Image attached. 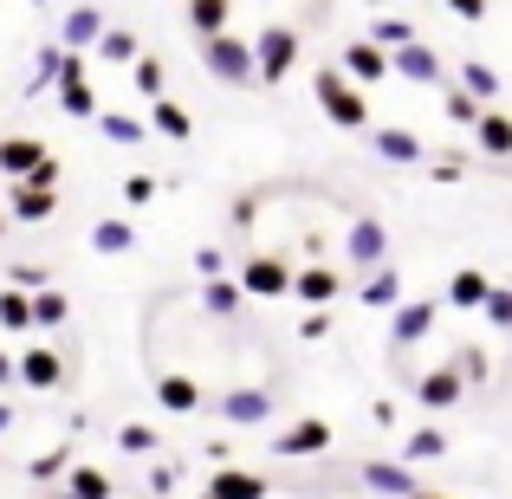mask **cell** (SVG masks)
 Masks as SVG:
<instances>
[{
    "label": "cell",
    "instance_id": "7c38bea8",
    "mask_svg": "<svg viewBox=\"0 0 512 499\" xmlns=\"http://www.w3.org/2000/svg\"><path fill=\"white\" fill-rule=\"evenodd\" d=\"M156 409L163 415H201L208 409V389L188 370H156Z\"/></svg>",
    "mask_w": 512,
    "mask_h": 499
},
{
    "label": "cell",
    "instance_id": "d6986e66",
    "mask_svg": "<svg viewBox=\"0 0 512 499\" xmlns=\"http://www.w3.org/2000/svg\"><path fill=\"white\" fill-rule=\"evenodd\" d=\"M357 299H363V312H396V305L409 299V292H402V266H396V260L376 266V273L357 286Z\"/></svg>",
    "mask_w": 512,
    "mask_h": 499
},
{
    "label": "cell",
    "instance_id": "681fc988",
    "mask_svg": "<svg viewBox=\"0 0 512 499\" xmlns=\"http://www.w3.org/2000/svg\"><path fill=\"white\" fill-rule=\"evenodd\" d=\"M299 337H305V344H318V337H331V312H305V318H299Z\"/></svg>",
    "mask_w": 512,
    "mask_h": 499
},
{
    "label": "cell",
    "instance_id": "6125c7cd",
    "mask_svg": "<svg viewBox=\"0 0 512 499\" xmlns=\"http://www.w3.org/2000/svg\"><path fill=\"white\" fill-rule=\"evenodd\" d=\"M26 7H52V0H26Z\"/></svg>",
    "mask_w": 512,
    "mask_h": 499
},
{
    "label": "cell",
    "instance_id": "4fadbf2b",
    "mask_svg": "<svg viewBox=\"0 0 512 499\" xmlns=\"http://www.w3.org/2000/svg\"><path fill=\"white\" fill-rule=\"evenodd\" d=\"M338 292H344V273H338V266H325V260H312V266L292 273V299H299L305 312H325Z\"/></svg>",
    "mask_w": 512,
    "mask_h": 499
},
{
    "label": "cell",
    "instance_id": "ee69618b",
    "mask_svg": "<svg viewBox=\"0 0 512 499\" xmlns=\"http://www.w3.org/2000/svg\"><path fill=\"white\" fill-rule=\"evenodd\" d=\"M480 318H487L493 331H512V286H493L487 305H480Z\"/></svg>",
    "mask_w": 512,
    "mask_h": 499
},
{
    "label": "cell",
    "instance_id": "8992f818",
    "mask_svg": "<svg viewBox=\"0 0 512 499\" xmlns=\"http://www.w3.org/2000/svg\"><path fill=\"white\" fill-rule=\"evenodd\" d=\"M292 273H299V266H292L286 253H253V260H240L234 286L247 292V299H292Z\"/></svg>",
    "mask_w": 512,
    "mask_h": 499
},
{
    "label": "cell",
    "instance_id": "ab89813d",
    "mask_svg": "<svg viewBox=\"0 0 512 499\" xmlns=\"http://www.w3.org/2000/svg\"><path fill=\"white\" fill-rule=\"evenodd\" d=\"M441 111H448V124L474 130V124H480V111H487V104H480V98H467L461 85H441Z\"/></svg>",
    "mask_w": 512,
    "mask_h": 499
},
{
    "label": "cell",
    "instance_id": "9c48e42d",
    "mask_svg": "<svg viewBox=\"0 0 512 499\" xmlns=\"http://www.w3.org/2000/svg\"><path fill=\"white\" fill-rule=\"evenodd\" d=\"M370 156L389 169H415V163H428V143L402 124H370Z\"/></svg>",
    "mask_w": 512,
    "mask_h": 499
},
{
    "label": "cell",
    "instance_id": "9f6ffc18",
    "mask_svg": "<svg viewBox=\"0 0 512 499\" xmlns=\"http://www.w3.org/2000/svg\"><path fill=\"white\" fill-rule=\"evenodd\" d=\"M13 422H20V415H13V402H7V396H0V435H7V428H13Z\"/></svg>",
    "mask_w": 512,
    "mask_h": 499
},
{
    "label": "cell",
    "instance_id": "b9f144b4",
    "mask_svg": "<svg viewBox=\"0 0 512 499\" xmlns=\"http://www.w3.org/2000/svg\"><path fill=\"white\" fill-rule=\"evenodd\" d=\"M0 331H33V299L26 292H0Z\"/></svg>",
    "mask_w": 512,
    "mask_h": 499
},
{
    "label": "cell",
    "instance_id": "f907efd6",
    "mask_svg": "<svg viewBox=\"0 0 512 499\" xmlns=\"http://www.w3.org/2000/svg\"><path fill=\"white\" fill-rule=\"evenodd\" d=\"M59 175H65V169H59V156H46V163L26 175V188H59Z\"/></svg>",
    "mask_w": 512,
    "mask_h": 499
},
{
    "label": "cell",
    "instance_id": "30bf717a",
    "mask_svg": "<svg viewBox=\"0 0 512 499\" xmlns=\"http://www.w3.org/2000/svg\"><path fill=\"white\" fill-rule=\"evenodd\" d=\"M435 318H441V299H402L396 312H389V350H415L435 331Z\"/></svg>",
    "mask_w": 512,
    "mask_h": 499
},
{
    "label": "cell",
    "instance_id": "6da1fadb",
    "mask_svg": "<svg viewBox=\"0 0 512 499\" xmlns=\"http://www.w3.org/2000/svg\"><path fill=\"white\" fill-rule=\"evenodd\" d=\"M312 98H318V111H325V124H338V130H370V98L350 85L338 65H318V72H312Z\"/></svg>",
    "mask_w": 512,
    "mask_h": 499
},
{
    "label": "cell",
    "instance_id": "c3c4849f",
    "mask_svg": "<svg viewBox=\"0 0 512 499\" xmlns=\"http://www.w3.org/2000/svg\"><path fill=\"white\" fill-rule=\"evenodd\" d=\"M78 78H85V52H65L59 46V85H78ZM52 85V91H59Z\"/></svg>",
    "mask_w": 512,
    "mask_h": 499
},
{
    "label": "cell",
    "instance_id": "4dcf8cb0",
    "mask_svg": "<svg viewBox=\"0 0 512 499\" xmlns=\"http://www.w3.org/2000/svg\"><path fill=\"white\" fill-rule=\"evenodd\" d=\"M150 130H156V137H169V143H188V137H195V117H188L182 104L156 98V104H150Z\"/></svg>",
    "mask_w": 512,
    "mask_h": 499
},
{
    "label": "cell",
    "instance_id": "11a10c76",
    "mask_svg": "<svg viewBox=\"0 0 512 499\" xmlns=\"http://www.w3.org/2000/svg\"><path fill=\"white\" fill-rule=\"evenodd\" d=\"M428 175H435V182H461V163H454V156L448 163H428Z\"/></svg>",
    "mask_w": 512,
    "mask_h": 499
},
{
    "label": "cell",
    "instance_id": "44dd1931",
    "mask_svg": "<svg viewBox=\"0 0 512 499\" xmlns=\"http://www.w3.org/2000/svg\"><path fill=\"white\" fill-rule=\"evenodd\" d=\"M201 493L208 499H266V474H253V467H214Z\"/></svg>",
    "mask_w": 512,
    "mask_h": 499
},
{
    "label": "cell",
    "instance_id": "7dc6e473",
    "mask_svg": "<svg viewBox=\"0 0 512 499\" xmlns=\"http://www.w3.org/2000/svg\"><path fill=\"white\" fill-rule=\"evenodd\" d=\"M448 13H454V20H467V26H480L493 13V0H448Z\"/></svg>",
    "mask_w": 512,
    "mask_h": 499
},
{
    "label": "cell",
    "instance_id": "d4e9b609",
    "mask_svg": "<svg viewBox=\"0 0 512 499\" xmlns=\"http://www.w3.org/2000/svg\"><path fill=\"white\" fill-rule=\"evenodd\" d=\"M65 493H72V499H117V474H111V467L72 461V474H65Z\"/></svg>",
    "mask_w": 512,
    "mask_h": 499
},
{
    "label": "cell",
    "instance_id": "83f0119b",
    "mask_svg": "<svg viewBox=\"0 0 512 499\" xmlns=\"http://www.w3.org/2000/svg\"><path fill=\"white\" fill-rule=\"evenodd\" d=\"M65 474H72V448H46V454H33V461H26V480H33V487H65Z\"/></svg>",
    "mask_w": 512,
    "mask_h": 499
},
{
    "label": "cell",
    "instance_id": "6f0895ef",
    "mask_svg": "<svg viewBox=\"0 0 512 499\" xmlns=\"http://www.w3.org/2000/svg\"><path fill=\"white\" fill-rule=\"evenodd\" d=\"M370 7H376V13H396V0H370Z\"/></svg>",
    "mask_w": 512,
    "mask_h": 499
},
{
    "label": "cell",
    "instance_id": "ac0fdd59",
    "mask_svg": "<svg viewBox=\"0 0 512 499\" xmlns=\"http://www.w3.org/2000/svg\"><path fill=\"white\" fill-rule=\"evenodd\" d=\"M91 253H98V260H124V253H137V221H124V214L91 221Z\"/></svg>",
    "mask_w": 512,
    "mask_h": 499
},
{
    "label": "cell",
    "instance_id": "8fae6325",
    "mask_svg": "<svg viewBox=\"0 0 512 499\" xmlns=\"http://www.w3.org/2000/svg\"><path fill=\"white\" fill-rule=\"evenodd\" d=\"M389 78H402V85H448V65H441V52L428 39H415V46L389 52Z\"/></svg>",
    "mask_w": 512,
    "mask_h": 499
},
{
    "label": "cell",
    "instance_id": "9a60e30c",
    "mask_svg": "<svg viewBox=\"0 0 512 499\" xmlns=\"http://www.w3.org/2000/svg\"><path fill=\"white\" fill-rule=\"evenodd\" d=\"M59 214V188H26V182H7V221L13 227H39Z\"/></svg>",
    "mask_w": 512,
    "mask_h": 499
},
{
    "label": "cell",
    "instance_id": "cb8c5ba5",
    "mask_svg": "<svg viewBox=\"0 0 512 499\" xmlns=\"http://www.w3.org/2000/svg\"><path fill=\"white\" fill-rule=\"evenodd\" d=\"M59 376H65V357H59L52 344H33V350L20 357V383H26V389H59Z\"/></svg>",
    "mask_w": 512,
    "mask_h": 499
},
{
    "label": "cell",
    "instance_id": "f6af8a7d",
    "mask_svg": "<svg viewBox=\"0 0 512 499\" xmlns=\"http://www.w3.org/2000/svg\"><path fill=\"white\" fill-rule=\"evenodd\" d=\"M143 487H150L143 499H169L175 487H182V467H175V461H156V467H150V480H143Z\"/></svg>",
    "mask_w": 512,
    "mask_h": 499
},
{
    "label": "cell",
    "instance_id": "ba28073f",
    "mask_svg": "<svg viewBox=\"0 0 512 499\" xmlns=\"http://www.w3.org/2000/svg\"><path fill=\"white\" fill-rule=\"evenodd\" d=\"M266 448H273L279 461H305V454H325V448H331V422H325V415H292V422L279 428Z\"/></svg>",
    "mask_w": 512,
    "mask_h": 499
},
{
    "label": "cell",
    "instance_id": "5bb4252c",
    "mask_svg": "<svg viewBox=\"0 0 512 499\" xmlns=\"http://www.w3.org/2000/svg\"><path fill=\"white\" fill-rule=\"evenodd\" d=\"M461 396H467V383L454 376V363H435V370H422V376H415V402H422L428 415H448Z\"/></svg>",
    "mask_w": 512,
    "mask_h": 499
},
{
    "label": "cell",
    "instance_id": "3957f363",
    "mask_svg": "<svg viewBox=\"0 0 512 499\" xmlns=\"http://www.w3.org/2000/svg\"><path fill=\"white\" fill-rule=\"evenodd\" d=\"M201 72L214 78V85H260V72H253V39H240V33H214V39H201Z\"/></svg>",
    "mask_w": 512,
    "mask_h": 499
},
{
    "label": "cell",
    "instance_id": "60d3db41",
    "mask_svg": "<svg viewBox=\"0 0 512 499\" xmlns=\"http://www.w3.org/2000/svg\"><path fill=\"white\" fill-rule=\"evenodd\" d=\"M52 85H59V46L46 39V46L33 52V78H26V98H39V91H52Z\"/></svg>",
    "mask_w": 512,
    "mask_h": 499
},
{
    "label": "cell",
    "instance_id": "e0dca14e",
    "mask_svg": "<svg viewBox=\"0 0 512 499\" xmlns=\"http://www.w3.org/2000/svg\"><path fill=\"white\" fill-rule=\"evenodd\" d=\"M363 487H370L376 499H415L422 493V480H415V467H402V461H363Z\"/></svg>",
    "mask_w": 512,
    "mask_h": 499
},
{
    "label": "cell",
    "instance_id": "816d5d0a",
    "mask_svg": "<svg viewBox=\"0 0 512 499\" xmlns=\"http://www.w3.org/2000/svg\"><path fill=\"white\" fill-rule=\"evenodd\" d=\"M370 422H376V428H396V402L376 396V402H370Z\"/></svg>",
    "mask_w": 512,
    "mask_h": 499
},
{
    "label": "cell",
    "instance_id": "4316f807",
    "mask_svg": "<svg viewBox=\"0 0 512 499\" xmlns=\"http://www.w3.org/2000/svg\"><path fill=\"white\" fill-rule=\"evenodd\" d=\"M474 143H480V156H512V117L500 111V104H493V111H480Z\"/></svg>",
    "mask_w": 512,
    "mask_h": 499
},
{
    "label": "cell",
    "instance_id": "8d00e7d4",
    "mask_svg": "<svg viewBox=\"0 0 512 499\" xmlns=\"http://www.w3.org/2000/svg\"><path fill=\"white\" fill-rule=\"evenodd\" d=\"M59 111L72 117V124H98V91L78 78V85H59Z\"/></svg>",
    "mask_w": 512,
    "mask_h": 499
},
{
    "label": "cell",
    "instance_id": "7a4b0ae2",
    "mask_svg": "<svg viewBox=\"0 0 512 499\" xmlns=\"http://www.w3.org/2000/svg\"><path fill=\"white\" fill-rule=\"evenodd\" d=\"M299 52H305V33H299V26L266 20L260 33H253V72H260V85H286L292 65H299Z\"/></svg>",
    "mask_w": 512,
    "mask_h": 499
},
{
    "label": "cell",
    "instance_id": "5b68a950",
    "mask_svg": "<svg viewBox=\"0 0 512 499\" xmlns=\"http://www.w3.org/2000/svg\"><path fill=\"white\" fill-rule=\"evenodd\" d=\"M214 415H221L227 428H260V422H273V415H279V396L266 383H234V389L214 396Z\"/></svg>",
    "mask_w": 512,
    "mask_h": 499
},
{
    "label": "cell",
    "instance_id": "7402d4cb",
    "mask_svg": "<svg viewBox=\"0 0 512 499\" xmlns=\"http://www.w3.org/2000/svg\"><path fill=\"white\" fill-rule=\"evenodd\" d=\"M46 156L52 150L39 137H0V175H7V182H26V175L46 163Z\"/></svg>",
    "mask_w": 512,
    "mask_h": 499
},
{
    "label": "cell",
    "instance_id": "94428289",
    "mask_svg": "<svg viewBox=\"0 0 512 499\" xmlns=\"http://www.w3.org/2000/svg\"><path fill=\"white\" fill-rule=\"evenodd\" d=\"M7 227H13V221H7V208H0V234H7Z\"/></svg>",
    "mask_w": 512,
    "mask_h": 499
},
{
    "label": "cell",
    "instance_id": "db71d44e",
    "mask_svg": "<svg viewBox=\"0 0 512 499\" xmlns=\"http://www.w3.org/2000/svg\"><path fill=\"white\" fill-rule=\"evenodd\" d=\"M253 214H260V201L240 195V201H234V227H253Z\"/></svg>",
    "mask_w": 512,
    "mask_h": 499
},
{
    "label": "cell",
    "instance_id": "d6a6232c",
    "mask_svg": "<svg viewBox=\"0 0 512 499\" xmlns=\"http://www.w3.org/2000/svg\"><path fill=\"white\" fill-rule=\"evenodd\" d=\"M240 305H247V292H240L234 279H208V286H201V312H214V318H240Z\"/></svg>",
    "mask_w": 512,
    "mask_h": 499
},
{
    "label": "cell",
    "instance_id": "f1b7e54d",
    "mask_svg": "<svg viewBox=\"0 0 512 499\" xmlns=\"http://www.w3.org/2000/svg\"><path fill=\"white\" fill-rule=\"evenodd\" d=\"M363 39H370V46H383V52H402V46H415L422 33H415V20H402V13H376Z\"/></svg>",
    "mask_w": 512,
    "mask_h": 499
},
{
    "label": "cell",
    "instance_id": "f546056e",
    "mask_svg": "<svg viewBox=\"0 0 512 499\" xmlns=\"http://www.w3.org/2000/svg\"><path fill=\"white\" fill-rule=\"evenodd\" d=\"M98 130H104V143H124V150H137V143L150 137V117H130V111H98Z\"/></svg>",
    "mask_w": 512,
    "mask_h": 499
},
{
    "label": "cell",
    "instance_id": "e575fe53",
    "mask_svg": "<svg viewBox=\"0 0 512 499\" xmlns=\"http://www.w3.org/2000/svg\"><path fill=\"white\" fill-rule=\"evenodd\" d=\"M65 318H72V299H65V286L33 292V325H39V331H59Z\"/></svg>",
    "mask_w": 512,
    "mask_h": 499
},
{
    "label": "cell",
    "instance_id": "f5cc1de1",
    "mask_svg": "<svg viewBox=\"0 0 512 499\" xmlns=\"http://www.w3.org/2000/svg\"><path fill=\"white\" fill-rule=\"evenodd\" d=\"M13 383H20V357H7V350H0V396H7Z\"/></svg>",
    "mask_w": 512,
    "mask_h": 499
},
{
    "label": "cell",
    "instance_id": "277c9868",
    "mask_svg": "<svg viewBox=\"0 0 512 499\" xmlns=\"http://www.w3.org/2000/svg\"><path fill=\"white\" fill-rule=\"evenodd\" d=\"M344 266L357 279H370L376 266H389V227L376 221V214H350V227H344Z\"/></svg>",
    "mask_w": 512,
    "mask_h": 499
},
{
    "label": "cell",
    "instance_id": "d590c367",
    "mask_svg": "<svg viewBox=\"0 0 512 499\" xmlns=\"http://www.w3.org/2000/svg\"><path fill=\"white\" fill-rule=\"evenodd\" d=\"M130 78H137V98H163V85H169V65H163V52H143L137 65H130Z\"/></svg>",
    "mask_w": 512,
    "mask_h": 499
},
{
    "label": "cell",
    "instance_id": "603a6c76",
    "mask_svg": "<svg viewBox=\"0 0 512 499\" xmlns=\"http://www.w3.org/2000/svg\"><path fill=\"white\" fill-rule=\"evenodd\" d=\"M402 467H422V461H448V428H435V422H422V428H409L402 435V454H396Z\"/></svg>",
    "mask_w": 512,
    "mask_h": 499
},
{
    "label": "cell",
    "instance_id": "2e32d148",
    "mask_svg": "<svg viewBox=\"0 0 512 499\" xmlns=\"http://www.w3.org/2000/svg\"><path fill=\"white\" fill-rule=\"evenodd\" d=\"M338 72H344L357 91H370V85H383V78H389V52L370 46V39H350L344 59H338Z\"/></svg>",
    "mask_w": 512,
    "mask_h": 499
},
{
    "label": "cell",
    "instance_id": "f35d334b",
    "mask_svg": "<svg viewBox=\"0 0 512 499\" xmlns=\"http://www.w3.org/2000/svg\"><path fill=\"white\" fill-rule=\"evenodd\" d=\"M454 376H461V383L467 389H480V383H487V376H493V357H487V350H480V344H461V350H454Z\"/></svg>",
    "mask_w": 512,
    "mask_h": 499
},
{
    "label": "cell",
    "instance_id": "7bdbcfd3",
    "mask_svg": "<svg viewBox=\"0 0 512 499\" xmlns=\"http://www.w3.org/2000/svg\"><path fill=\"white\" fill-rule=\"evenodd\" d=\"M188 266H195V273H201V286H208V279H227V253L214 247V240H201V247L188 253Z\"/></svg>",
    "mask_w": 512,
    "mask_h": 499
},
{
    "label": "cell",
    "instance_id": "836d02e7",
    "mask_svg": "<svg viewBox=\"0 0 512 499\" xmlns=\"http://www.w3.org/2000/svg\"><path fill=\"white\" fill-rule=\"evenodd\" d=\"M98 59H104V65H137V59H143L137 33H130V26H104V39H98Z\"/></svg>",
    "mask_w": 512,
    "mask_h": 499
},
{
    "label": "cell",
    "instance_id": "bcb514c9",
    "mask_svg": "<svg viewBox=\"0 0 512 499\" xmlns=\"http://www.w3.org/2000/svg\"><path fill=\"white\" fill-rule=\"evenodd\" d=\"M124 201H130V208H150V201H156V175H130V182H124Z\"/></svg>",
    "mask_w": 512,
    "mask_h": 499
},
{
    "label": "cell",
    "instance_id": "680465c9",
    "mask_svg": "<svg viewBox=\"0 0 512 499\" xmlns=\"http://www.w3.org/2000/svg\"><path fill=\"white\" fill-rule=\"evenodd\" d=\"M46 499H72V493H65V487H52V493H46Z\"/></svg>",
    "mask_w": 512,
    "mask_h": 499
},
{
    "label": "cell",
    "instance_id": "ffe728a7",
    "mask_svg": "<svg viewBox=\"0 0 512 499\" xmlns=\"http://www.w3.org/2000/svg\"><path fill=\"white\" fill-rule=\"evenodd\" d=\"M487 292H493V279L480 273V266H461V273H448L441 305H448V312H480V305H487Z\"/></svg>",
    "mask_w": 512,
    "mask_h": 499
},
{
    "label": "cell",
    "instance_id": "74e56055",
    "mask_svg": "<svg viewBox=\"0 0 512 499\" xmlns=\"http://www.w3.org/2000/svg\"><path fill=\"white\" fill-rule=\"evenodd\" d=\"M111 441H117V454H130V461H143V454H156V448H163V435H156L150 422H124Z\"/></svg>",
    "mask_w": 512,
    "mask_h": 499
},
{
    "label": "cell",
    "instance_id": "1f68e13d",
    "mask_svg": "<svg viewBox=\"0 0 512 499\" xmlns=\"http://www.w3.org/2000/svg\"><path fill=\"white\" fill-rule=\"evenodd\" d=\"M227 20H234V0H188V26H195V39L227 33Z\"/></svg>",
    "mask_w": 512,
    "mask_h": 499
},
{
    "label": "cell",
    "instance_id": "91938a15",
    "mask_svg": "<svg viewBox=\"0 0 512 499\" xmlns=\"http://www.w3.org/2000/svg\"><path fill=\"white\" fill-rule=\"evenodd\" d=\"M415 499H454V493H415Z\"/></svg>",
    "mask_w": 512,
    "mask_h": 499
},
{
    "label": "cell",
    "instance_id": "52a82bcc",
    "mask_svg": "<svg viewBox=\"0 0 512 499\" xmlns=\"http://www.w3.org/2000/svg\"><path fill=\"white\" fill-rule=\"evenodd\" d=\"M104 7L98 0H72V7L59 13V33H52V46H65V52H98V39H104Z\"/></svg>",
    "mask_w": 512,
    "mask_h": 499
},
{
    "label": "cell",
    "instance_id": "484cf974",
    "mask_svg": "<svg viewBox=\"0 0 512 499\" xmlns=\"http://www.w3.org/2000/svg\"><path fill=\"white\" fill-rule=\"evenodd\" d=\"M454 85L467 91V98H480L493 111V104H500V72H493L487 59H461V72H454Z\"/></svg>",
    "mask_w": 512,
    "mask_h": 499
}]
</instances>
